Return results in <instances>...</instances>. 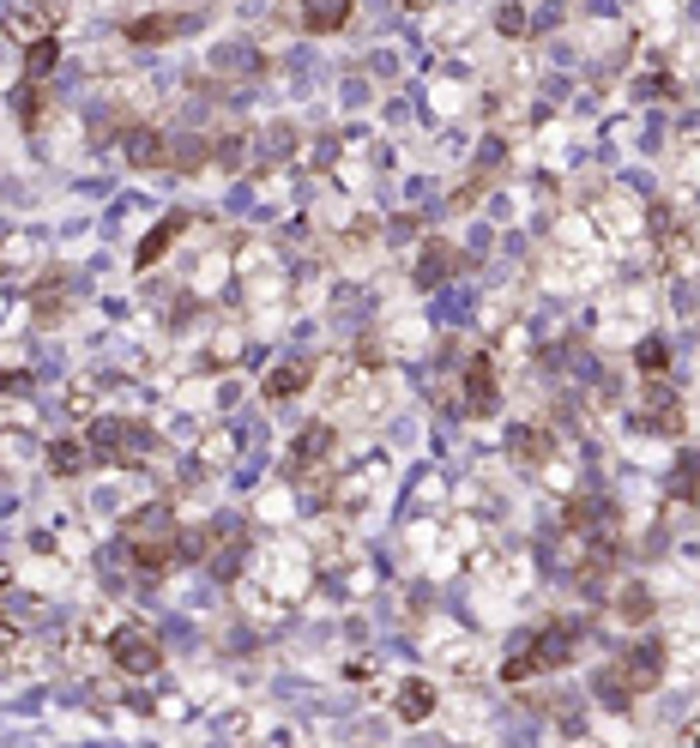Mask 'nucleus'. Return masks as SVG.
<instances>
[{"mask_svg": "<svg viewBox=\"0 0 700 748\" xmlns=\"http://www.w3.org/2000/svg\"><path fill=\"white\" fill-rule=\"evenodd\" d=\"M665 670H670V658H665V646L647 640V646H628L622 658L610 664V670L598 676V695L610 700V706H628V700H640V695H652L658 683H665Z\"/></svg>", "mask_w": 700, "mask_h": 748, "instance_id": "f257e3e1", "label": "nucleus"}, {"mask_svg": "<svg viewBox=\"0 0 700 748\" xmlns=\"http://www.w3.org/2000/svg\"><path fill=\"white\" fill-rule=\"evenodd\" d=\"M574 621H550V628H538V634H526V640L514 646V658L501 664V676L507 683H526V676H544V670H561V664L574 658Z\"/></svg>", "mask_w": 700, "mask_h": 748, "instance_id": "f03ea898", "label": "nucleus"}, {"mask_svg": "<svg viewBox=\"0 0 700 748\" xmlns=\"http://www.w3.org/2000/svg\"><path fill=\"white\" fill-rule=\"evenodd\" d=\"M91 453H103L109 465H140L151 453V423L128 417V411H98L91 417Z\"/></svg>", "mask_w": 700, "mask_h": 748, "instance_id": "7ed1b4c3", "label": "nucleus"}, {"mask_svg": "<svg viewBox=\"0 0 700 748\" xmlns=\"http://www.w3.org/2000/svg\"><path fill=\"white\" fill-rule=\"evenodd\" d=\"M109 664H115L121 676H133V683H145V676L163 670V640L158 628H145V621H121L115 634H109Z\"/></svg>", "mask_w": 700, "mask_h": 748, "instance_id": "20e7f679", "label": "nucleus"}, {"mask_svg": "<svg viewBox=\"0 0 700 748\" xmlns=\"http://www.w3.org/2000/svg\"><path fill=\"white\" fill-rule=\"evenodd\" d=\"M592 224H598V235H610V242H635V235L647 230V218H640V200H628V193H603Z\"/></svg>", "mask_w": 700, "mask_h": 748, "instance_id": "39448f33", "label": "nucleus"}, {"mask_svg": "<svg viewBox=\"0 0 700 748\" xmlns=\"http://www.w3.org/2000/svg\"><path fill=\"white\" fill-rule=\"evenodd\" d=\"M496 356H471L465 363V417H489L496 411Z\"/></svg>", "mask_w": 700, "mask_h": 748, "instance_id": "423d86ee", "label": "nucleus"}, {"mask_svg": "<svg viewBox=\"0 0 700 748\" xmlns=\"http://www.w3.org/2000/svg\"><path fill=\"white\" fill-rule=\"evenodd\" d=\"M507 459H519V465H550V459H556V435H550V428H538V423L507 428Z\"/></svg>", "mask_w": 700, "mask_h": 748, "instance_id": "0eeeda50", "label": "nucleus"}, {"mask_svg": "<svg viewBox=\"0 0 700 748\" xmlns=\"http://www.w3.org/2000/svg\"><path fill=\"white\" fill-rule=\"evenodd\" d=\"M333 441H338V428L333 423H308V428H302V435H296V459H291V471H296V477H308V471H321L326 465V453H333Z\"/></svg>", "mask_w": 700, "mask_h": 748, "instance_id": "6e6552de", "label": "nucleus"}, {"mask_svg": "<svg viewBox=\"0 0 700 748\" xmlns=\"http://www.w3.org/2000/svg\"><path fill=\"white\" fill-rule=\"evenodd\" d=\"M435 683H423V676H405L399 688H393V712H399V725H423V718H435Z\"/></svg>", "mask_w": 700, "mask_h": 748, "instance_id": "1a4fd4ad", "label": "nucleus"}, {"mask_svg": "<svg viewBox=\"0 0 700 748\" xmlns=\"http://www.w3.org/2000/svg\"><path fill=\"white\" fill-rule=\"evenodd\" d=\"M128 163H133V170H170V140H163L151 121L128 128Z\"/></svg>", "mask_w": 700, "mask_h": 748, "instance_id": "9d476101", "label": "nucleus"}, {"mask_svg": "<svg viewBox=\"0 0 700 748\" xmlns=\"http://www.w3.org/2000/svg\"><path fill=\"white\" fill-rule=\"evenodd\" d=\"M266 574H272V586H278V598H302V592H308V562L291 556V549H272Z\"/></svg>", "mask_w": 700, "mask_h": 748, "instance_id": "9b49d317", "label": "nucleus"}, {"mask_svg": "<svg viewBox=\"0 0 700 748\" xmlns=\"http://www.w3.org/2000/svg\"><path fill=\"white\" fill-rule=\"evenodd\" d=\"M308 381H314L308 363H284V368H272L266 381H260V398H266V405H284V398H296Z\"/></svg>", "mask_w": 700, "mask_h": 748, "instance_id": "f8f14e48", "label": "nucleus"}, {"mask_svg": "<svg viewBox=\"0 0 700 748\" xmlns=\"http://www.w3.org/2000/svg\"><path fill=\"white\" fill-rule=\"evenodd\" d=\"M187 19L182 12H145V19L128 24V43H170V37H182Z\"/></svg>", "mask_w": 700, "mask_h": 748, "instance_id": "ddd939ff", "label": "nucleus"}, {"mask_svg": "<svg viewBox=\"0 0 700 748\" xmlns=\"http://www.w3.org/2000/svg\"><path fill=\"white\" fill-rule=\"evenodd\" d=\"M182 230H187V212H170V218H163V224H158V230H151L145 242H140V272H151V266H158V260L170 254V242H175Z\"/></svg>", "mask_w": 700, "mask_h": 748, "instance_id": "4468645a", "label": "nucleus"}, {"mask_svg": "<svg viewBox=\"0 0 700 748\" xmlns=\"http://www.w3.org/2000/svg\"><path fill=\"white\" fill-rule=\"evenodd\" d=\"M351 19V0H302V24L308 31H338Z\"/></svg>", "mask_w": 700, "mask_h": 748, "instance_id": "2eb2a0df", "label": "nucleus"}, {"mask_svg": "<svg viewBox=\"0 0 700 748\" xmlns=\"http://www.w3.org/2000/svg\"><path fill=\"white\" fill-rule=\"evenodd\" d=\"M453 272H459V247H447V242L423 247V272H417L423 284H442V279H453Z\"/></svg>", "mask_w": 700, "mask_h": 748, "instance_id": "dca6fc26", "label": "nucleus"}, {"mask_svg": "<svg viewBox=\"0 0 700 748\" xmlns=\"http://www.w3.org/2000/svg\"><path fill=\"white\" fill-rule=\"evenodd\" d=\"M54 54H61L54 37H31V49H24V79H31V85H43V79H49Z\"/></svg>", "mask_w": 700, "mask_h": 748, "instance_id": "f3484780", "label": "nucleus"}, {"mask_svg": "<svg viewBox=\"0 0 700 748\" xmlns=\"http://www.w3.org/2000/svg\"><path fill=\"white\" fill-rule=\"evenodd\" d=\"M435 658H442L453 676H465V683H471V676H484V658H477V646H471V640H453V646H442Z\"/></svg>", "mask_w": 700, "mask_h": 748, "instance_id": "a211bd4d", "label": "nucleus"}, {"mask_svg": "<svg viewBox=\"0 0 700 748\" xmlns=\"http://www.w3.org/2000/svg\"><path fill=\"white\" fill-rule=\"evenodd\" d=\"M205 158H212V145H205V133H187V140H175V145H170V170H182V175H194Z\"/></svg>", "mask_w": 700, "mask_h": 748, "instance_id": "6ab92c4d", "label": "nucleus"}, {"mask_svg": "<svg viewBox=\"0 0 700 748\" xmlns=\"http://www.w3.org/2000/svg\"><path fill=\"white\" fill-rule=\"evenodd\" d=\"M652 592L647 586H628L622 598H616V621H628V628H635V621H652Z\"/></svg>", "mask_w": 700, "mask_h": 748, "instance_id": "aec40b11", "label": "nucleus"}, {"mask_svg": "<svg viewBox=\"0 0 700 748\" xmlns=\"http://www.w3.org/2000/svg\"><path fill=\"white\" fill-rule=\"evenodd\" d=\"M49 471H54V477H79V471H85V447H79V441H54V447H49Z\"/></svg>", "mask_w": 700, "mask_h": 748, "instance_id": "412c9836", "label": "nucleus"}, {"mask_svg": "<svg viewBox=\"0 0 700 748\" xmlns=\"http://www.w3.org/2000/svg\"><path fill=\"white\" fill-rule=\"evenodd\" d=\"M230 453H236V435H230V428H217V435L200 441V465H230Z\"/></svg>", "mask_w": 700, "mask_h": 748, "instance_id": "4be33fe9", "label": "nucleus"}, {"mask_svg": "<svg viewBox=\"0 0 700 748\" xmlns=\"http://www.w3.org/2000/svg\"><path fill=\"white\" fill-rule=\"evenodd\" d=\"M67 405H73V417H98V381H73Z\"/></svg>", "mask_w": 700, "mask_h": 748, "instance_id": "5701e85b", "label": "nucleus"}, {"mask_svg": "<svg viewBox=\"0 0 700 748\" xmlns=\"http://www.w3.org/2000/svg\"><path fill=\"white\" fill-rule=\"evenodd\" d=\"M640 368H647L652 381H658V374L670 368V363H665V344H658V338H647V344H640Z\"/></svg>", "mask_w": 700, "mask_h": 748, "instance_id": "b1692460", "label": "nucleus"}, {"mask_svg": "<svg viewBox=\"0 0 700 748\" xmlns=\"http://www.w3.org/2000/svg\"><path fill=\"white\" fill-rule=\"evenodd\" d=\"M212 356H217V363H236V356H242V332H217Z\"/></svg>", "mask_w": 700, "mask_h": 748, "instance_id": "393cba45", "label": "nucleus"}, {"mask_svg": "<svg viewBox=\"0 0 700 748\" xmlns=\"http://www.w3.org/2000/svg\"><path fill=\"white\" fill-rule=\"evenodd\" d=\"M682 182L700 188V145H682Z\"/></svg>", "mask_w": 700, "mask_h": 748, "instance_id": "a878e982", "label": "nucleus"}, {"mask_svg": "<svg viewBox=\"0 0 700 748\" xmlns=\"http://www.w3.org/2000/svg\"><path fill=\"white\" fill-rule=\"evenodd\" d=\"M682 742H689V748L700 742V718H694V725H682Z\"/></svg>", "mask_w": 700, "mask_h": 748, "instance_id": "bb28decb", "label": "nucleus"}, {"mask_svg": "<svg viewBox=\"0 0 700 748\" xmlns=\"http://www.w3.org/2000/svg\"><path fill=\"white\" fill-rule=\"evenodd\" d=\"M405 7H423V0H405Z\"/></svg>", "mask_w": 700, "mask_h": 748, "instance_id": "cd10ccee", "label": "nucleus"}]
</instances>
